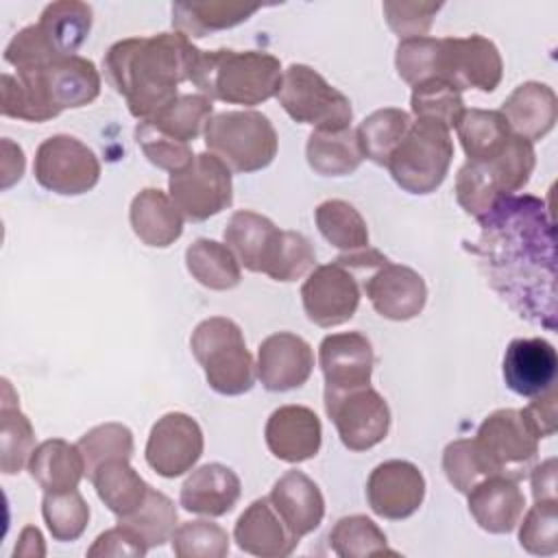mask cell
Instances as JSON below:
<instances>
[{
  "label": "cell",
  "instance_id": "8d00e7d4",
  "mask_svg": "<svg viewBox=\"0 0 558 558\" xmlns=\"http://www.w3.org/2000/svg\"><path fill=\"white\" fill-rule=\"evenodd\" d=\"M410 124V113L397 107L377 109L366 116L355 129L364 159H371L377 166H386L390 155L408 133Z\"/></svg>",
  "mask_w": 558,
  "mask_h": 558
},
{
  "label": "cell",
  "instance_id": "9f6ffc18",
  "mask_svg": "<svg viewBox=\"0 0 558 558\" xmlns=\"http://www.w3.org/2000/svg\"><path fill=\"white\" fill-rule=\"evenodd\" d=\"M24 174V153L9 137L2 140V190H9Z\"/></svg>",
  "mask_w": 558,
  "mask_h": 558
},
{
  "label": "cell",
  "instance_id": "603a6c76",
  "mask_svg": "<svg viewBox=\"0 0 558 558\" xmlns=\"http://www.w3.org/2000/svg\"><path fill=\"white\" fill-rule=\"evenodd\" d=\"M233 538L242 551L262 558L290 556L299 545V538L281 521L268 497L255 499L246 506L235 521Z\"/></svg>",
  "mask_w": 558,
  "mask_h": 558
},
{
  "label": "cell",
  "instance_id": "83f0119b",
  "mask_svg": "<svg viewBox=\"0 0 558 558\" xmlns=\"http://www.w3.org/2000/svg\"><path fill=\"white\" fill-rule=\"evenodd\" d=\"M279 235L281 229L270 218L251 209L235 211L225 227L227 246L251 272H266Z\"/></svg>",
  "mask_w": 558,
  "mask_h": 558
},
{
  "label": "cell",
  "instance_id": "d6986e66",
  "mask_svg": "<svg viewBox=\"0 0 558 558\" xmlns=\"http://www.w3.org/2000/svg\"><path fill=\"white\" fill-rule=\"evenodd\" d=\"M257 377L270 392L301 388L314 371V351L307 340L290 331H277L257 347Z\"/></svg>",
  "mask_w": 558,
  "mask_h": 558
},
{
  "label": "cell",
  "instance_id": "f5cc1de1",
  "mask_svg": "<svg viewBox=\"0 0 558 558\" xmlns=\"http://www.w3.org/2000/svg\"><path fill=\"white\" fill-rule=\"evenodd\" d=\"M523 421L536 438H549L556 434L558 425V392L556 386L536 395L530 405L521 410Z\"/></svg>",
  "mask_w": 558,
  "mask_h": 558
},
{
  "label": "cell",
  "instance_id": "7a4b0ae2",
  "mask_svg": "<svg viewBox=\"0 0 558 558\" xmlns=\"http://www.w3.org/2000/svg\"><path fill=\"white\" fill-rule=\"evenodd\" d=\"M198 52L192 39L177 31L129 37L107 50L102 70L131 116L148 120L179 96V85L190 81Z\"/></svg>",
  "mask_w": 558,
  "mask_h": 558
},
{
  "label": "cell",
  "instance_id": "ffe728a7",
  "mask_svg": "<svg viewBox=\"0 0 558 558\" xmlns=\"http://www.w3.org/2000/svg\"><path fill=\"white\" fill-rule=\"evenodd\" d=\"M364 292L373 310L388 320H410L423 312L427 301L425 279L390 259L364 281Z\"/></svg>",
  "mask_w": 558,
  "mask_h": 558
},
{
  "label": "cell",
  "instance_id": "1f68e13d",
  "mask_svg": "<svg viewBox=\"0 0 558 558\" xmlns=\"http://www.w3.org/2000/svg\"><path fill=\"white\" fill-rule=\"evenodd\" d=\"M307 163L316 174L344 177L360 168L364 155L357 142L355 129L318 131L314 129L305 146Z\"/></svg>",
  "mask_w": 558,
  "mask_h": 558
},
{
  "label": "cell",
  "instance_id": "52a82bcc",
  "mask_svg": "<svg viewBox=\"0 0 558 558\" xmlns=\"http://www.w3.org/2000/svg\"><path fill=\"white\" fill-rule=\"evenodd\" d=\"M205 146L233 172H257L277 155V131L259 111L214 113L203 131Z\"/></svg>",
  "mask_w": 558,
  "mask_h": 558
},
{
  "label": "cell",
  "instance_id": "f1b7e54d",
  "mask_svg": "<svg viewBox=\"0 0 558 558\" xmlns=\"http://www.w3.org/2000/svg\"><path fill=\"white\" fill-rule=\"evenodd\" d=\"M129 222L140 242L153 248H166L183 233V216L172 198L157 187H144L133 196Z\"/></svg>",
  "mask_w": 558,
  "mask_h": 558
},
{
  "label": "cell",
  "instance_id": "277c9868",
  "mask_svg": "<svg viewBox=\"0 0 558 558\" xmlns=\"http://www.w3.org/2000/svg\"><path fill=\"white\" fill-rule=\"evenodd\" d=\"M281 63L262 50H201L190 81L209 100L227 105H262L281 87Z\"/></svg>",
  "mask_w": 558,
  "mask_h": 558
},
{
  "label": "cell",
  "instance_id": "7c38bea8",
  "mask_svg": "<svg viewBox=\"0 0 558 558\" xmlns=\"http://www.w3.org/2000/svg\"><path fill=\"white\" fill-rule=\"evenodd\" d=\"M504 76V61L497 46L482 37H440L434 59V76L458 92L480 89L495 92Z\"/></svg>",
  "mask_w": 558,
  "mask_h": 558
},
{
  "label": "cell",
  "instance_id": "7bdbcfd3",
  "mask_svg": "<svg viewBox=\"0 0 558 558\" xmlns=\"http://www.w3.org/2000/svg\"><path fill=\"white\" fill-rule=\"evenodd\" d=\"M41 517L54 541L70 543L85 532L89 523V506L76 488L63 493H44Z\"/></svg>",
  "mask_w": 558,
  "mask_h": 558
},
{
  "label": "cell",
  "instance_id": "8992f818",
  "mask_svg": "<svg viewBox=\"0 0 558 558\" xmlns=\"http://www.w3.org/2000/svg\"><path fill=\"white\" fill-rule=\"evenodd\" d=\"M190 349L205 379L218 395H244L255 384V362L238 323L225 316L201 320L190 338Z\"/></svg>",
  "mask_w": 558,
  "mask_h": 558
},
{
  "label": "cell",
  "instance_id": "9a60e30c",
  "mask_svg": "<svg viewBox=\"0 0 558 558\" xmlns=\"http://www.w3.org/2000/svg\"><path fill=\"white\" fill-rule=\"evenodd\" d=\"M307 318L318 327H338L353 318L360 305V286L347 266L331 262L316 266L301 286Z\"/></svg>",
  "mask_w": 558,
  "mask_h": 558
},
{
  "label": "cell",
  "instance_id": "44dd1931",
  "mask_svg": "<svg viewBox=\"0 0 558 558\" xmlns=\"http://www.w3.org/2000/svg\"><path fill=\"white\" fill-rule=\"evenodd\" d=\"M264 438L277 460L299 464L318 453L323 425L316 412L305 405H281L268 416Z\"/></svg>",
  "mask_w": 558,
  "mask_h": 558
},
{
  "label": "cell",
  "instance_id": "6f0895ef",
  "mask_svg": "<svg viewBox=\"0 0 558 558\" xmlns=\"http://www.w3.org/2000/svg\"><path fill=\"white\" fill-rule=\"evenodd\" d=\"M41 532L33 525H26L20 534V543L15 545V556H44L46 549H44V543H41Z\"/></svg>",
  "mask_w": 558,
  "mask_h": 558
},
{
  "label": "cell",
  "instance_id": "30bf717a",
  "mask_svg": "<svg viewBox=\"0 0 558 558\" xmlns=\"http://www.w3.org/2000/svg\"><path fill=\"white\" fill-rule=\"evenodd\" d=\"M277 100L294 122L312 124L318 131L349 129L353 120L351 100L305 63L283 70Z\"/></svg>",
  "mask_w": 558,
  "mask_h": 558
},
{
  "label": "cell",
  "instance_id": "9c48e42d",
  "mask_svg": "<svg viewBox=\"0 0 558 558\" xmlns=\"http://www.w3.org/2000/svg\"><path fill=\"white\" fill-rule=\"evenodd\" d=\"M471 440L486 477L499 475L519 482L530 473L538 456V438L530 432L521 410L514 408L488 414Z\"/></svg>",
  "mask_w": 558,
  "mask_h": 558
},
{
  "label": "cell",
  "instance_id": "e0dca14e",
  "mask_svg": "<svg viewBox=\"0 0 558 558\" xmlns=\"http://www.w3.org/2000/svg\"><path fill=\"white\" fill-rule=\"evenodd\" d=\"M325 377V399L371 386L375 355L371 340L360 331L329 333L318 347Z\"/></svg>",
  "mask_w": 558,
  "mask_h": 558
},
{
  "label": "cell",
  "instance_id": "60d3db41",
  "mask_svg": "<svg viewBox=\"0 0 558 558\" xmlns=\"http://www.w3.org/2000/svg\"><path fill=\"white\" fill-rule=\"evenodd\" d=\"M211 116H214V105L207 96L183 94V96H177L170 105H166L161 111H157L148 120L161 133L190 144L205 131V124Z\"/></svg>",
  "mask_w": 558,
  "mask_h": 558
},
{
  "label": "cell",
  "instance_id": "e575fe53",
  "mask_svg": "<svg viewBox=\"0 0 558 558\" xmlns=\"http://www.w3.org/2000/svg\"><path fill=\"white\" fill-rule=\"evenodd\" d=\"M255 11L257 7L238 2H177L172 4V26L187 39L207 37L246 22Z\"/></svg>",
  "mask_w": 558,
  "mask_h": 558
},
{
  "label": "cell",
  "instance_id": "836d02e7",
  "mask_svg": "<svg viewBox=\"0 0 558 558\" xmlns=\"http://www.w3.org/2000/svg\"><path fill=\"white\" fill-rule=\"evenodd\" d=\"M185 266L192 279L209 290H233L242 281L240 262L227 244L198 238L185 248Z\"/></svg>",
  "mask_w": 558,
  "mask_h": 558
},
{
  "label": "cell",
  "instance_id": "f35d334b",
  "mask_svg": "<svg viewBox=\"0 0 558 558\" xmlns=\"http://www.w3.org/2000/svg\"><path fill=\"white\" fill-rule=\"evenodd\" d=\"M329 547L340 558L399 556L388 547L386 534L364 514H349L336 521L329 532Z\"/></svg>",
  "mask_w": 558,
  "mask_h": 558
},
{
  "label": "cell",
  "instance_id": "2e32d148",
  "mask_svg": "<svg viewBox=\"0 0 558 558\" xmlns=\"http://www.w3.org/2000/svg\"><path fill=\"white\" fill-rule=\"evenodd\" d=\"M203 429L185 412H168L150 427L146 440V462L161 477H179L203 456Z\"/></svg>",
  "mask_w": 558,
  "mask_h": 558
},
{
  "label": "cell",
  "instance_id": "d6a6232c",
  "mask_svg": "<svg viewBox=\"0 0 558 558\" xmlns=\"http://www.w3.org/2000/svg\"><path fill=\"white\" fill-rule=\"evenodd\" d=\"M89 482L94 484L98 499L120 519L131 514L148 495L150 484H146L140 473L129 464V460L116 458L102 462L92 475Z\"/></svg>",
  "mask_w": 558,
  "mask_h": 558
},
{
  "label": "cell",
  "instance_id": "f907efd6",
  "mask_svg": "<svg viewBox=\"0 0 558 558\" xmlns=\"http://www.w3.org/2000/svg\"><path fill=\"white\" fill-rule=\"evenodd\" d=\"M442 471L449 484L462 495H466L475 484L486 480V473L477 460L471 438H458L445 447Z\"/></svg>",
  "mask_w": 558,
  "mask_h": 558
},
{
  "label": "cell",
  "instance_id": "ac0fdd59",
  "mask_svg": "<svg viewBox=\"0 0 558 558\" xmlns=\"http://www.w3.org/2000/svg\"><path fill=\"white\" fill-rule=\"evenodd\" d=\"M425 497V477L408 460H386L377 464L366 482L371 510L388 521L412 517Z\"/></svg>",
  "mask_w": 558,
  "mask_h": 558
},
{
  "label": "cell",
  "instance_id": "db71d44e",
  "mask_svg": "<svg viewBox=\"0 0 558 558\" xmlns=\"http://www.w3.org/2000/svg\"><path fill=\"white\" fill-rule=\"evenodd\" d=\"M148 547L126 527L116 525L98 534L94 545L87 549V556H146Z\"/></svg>",
  "mask_w": 558,
  "mask_h": 558
},
{
  "label": "cell",
  "instance_id": "681fc988",
  "mask_svg": "<svg viewBox=\"0 0 558 558\" xmlns=\"http://www.w3.org/2000/svg\"><path fill=\"white\" fill-rule=\"evenodd\" d=\"M135 142L153 166L168 170L170 174L183 170L194 159L190 144L161 133L150 120H142L135 126Z\"/></svg>",
  "mask_w": 558,
  "mask_h": 558
},
{
  "label": "cell",
  "instance_id": "7402d4cb",
  "mask_svg": "<svg viewBox=\"0 0 558 558\" xmlns=\"http://www.w3.org/2000/svg\"><path fill=\"white\" fill-rule=\"evenodd\" d=\"M501 373L514 395L536 397L556 384V349L545 338H514L504 353Z\"/></svg>",
  "mask_w": 558,
  "mask_h": 558
},
{
  "label": "cell",
  "instance_id": "816d5d0a",
  "mask_svg": "<svg viewBox=\"0 0 558 558\" xmlns=\"http://www.w3.org/2000/svg\"><path fill=\"white\" fill-rule=\"evenodd\" d=\"M440 2H384V15L390 31L399 39L427 37L434 15L440 11Z\"/></svg>",
  "mask_w": 558,
  "mask_h": 558
},
{
  "label": "cell",
  "instance_id": "cb8c5ba5",
  "mask_svg": "<svg viewBox=\"0 0 558 558\" xmlns=\"http://www.w3.org/2000/svg\"><path fill=\"white\" fill-rule=\"evenodd\" d=\"M268 501L296 538L314 532L325 517V499L320 488L312 477L296 469L286 471L272 484Z\"/></svg>",
  "mask_w": 558,
  "mask_h": 558
},
{
  "label": "cell",
  "instance_id": "4dcf8cb0",
  "mask_svg": "<svg viewBox=\"0 0 558 558\" xmlns=\"http://www.w3.org/2000/svg\"><path fill=\"white\" fill-rule=\"evenodd\" d=\"M92 7L78 0L50 2L35 24L57 57H72L92 31Z\"/></svg>",
  "mask_w": 558,
  "mask_h": 558
},
{
  "label": "cell",
  "instance_id": "7dc6e473",
  "mask_svg": "<svg viewBox=\"0 0 558 558\" xmlns=\"http://www.w3.org/2000/svg\"><path fill=\"white\" fill-rule=\"evenodd\" d=\"M316 251L312 242L299 231H281L277 248L264 275L275 281H296L314 270Z\"/></svg>",
  "mask_w": 558,
  "mask_h": 558
},
{
  "label": "cell",
  "instance_id": "f6af8a7d",
  "mask_svg": "<svg viewBox=\"0 0 558 558\" xmlns=\"http://www.w3.org/2000/svg\"><path fill=\"white\" fill-rule=\"evenodd\" d=\"M76 447L85 460V475L89 477L107 460H131L133 432L122 423H102L85 432Z\"/></svg>",
  "mask_w": 558,
  "mask_h": 558
},
{
  "label": "cell",
  "instance_id": "bcb514c9",
  "mask_svg": "<svg viewBox=\"0 0 558 558\" xmlns=\"http://www.w3.org/2000/svg\"><path fill=\"white\" fill-rule=\"evenodd\" d=\"M172 551L179 558H222L229 554V534L214 521H185L172 532Z\"/></svg>",
  "mask_w": 558,
  "mask_h": 558
},
{
  "label": "cell",
  "instance_id": "d590c367",
  "mask_svg": "<svg viewBox=\"0 0 558 558\" xmlns=\"http://www.w3.org/2000/svg\"><path fill=\"white\" fill-rule=\"evenodd\" d=\"M456 131L466 161H486L497 157L512 137L506 118L490 109H464Z\"/></svg>",
  "mask_w": 558,
  "mask_h": 558
},
{
  "label": "cell",
  "instance_id": "484cf974",
  "mask_svg": "<svg viewBox=\"0 0 558 558\" xmlns=\"http://www.w3.org/2000/svg\"><path fill=\"white\" fill-rule=\"evenodd\" d=\"M499 113L506 118L512 135L536 142L554 129L558 120V98L549 85L525 81L512 89Z\"/></svg>",
  "mask_w": 558,
  "mask_h": 558
},
{
  "label": "cell",
  "instance_id": "8fae6325",
  "mask_svg": "<svg viewBox=\"0 0 558 558\" xmlns=\"http://www.w3.org/2000/svg\"><path fill=\"white\" fill-rule=\"evenodd\" d=\"M168 192L183 218L203 222L231 205V170L216 155L198 153L183 170L170 174Z\"/></svg>",
  "mask_w": 558,
  "mask_h": 558
},
{
  "label": "cell",
  "instance_id": "5b68a950",
  "mask_svg": "<svg viewBox=\"0 0 558 558\" xmlns=\"http://www.w3.org/2000/svg\"><path fill=\"white\" fill-rule=\"evenodd\" d=\"M536 153L532 142L512 135L506 148L486 161H466L456 177L458 205L473 216L482 218L495 201L517 194L532 177Z\"/></svg>",
  "mask_w": 558,
  "mask_h": 558
},
{
  "label": "cell",
  "instance_id": "6da1fadb",
  "mask_svg": "<svg viewBox=\"0 0 558 558\" xmlns=\"http://www.w3.org/2000/svg\"><path fill=\"white\" fill-rule=\"evenodd\" d=\"M471 248L490 288L525 320L556 327V229L545 203L510 194L477 218Z\"/></svg>",
  "mask_w": 558,
  "mask_h": 558
},
{
  "label": "cell",
  "instance_id": "74e56055",
  "mask_svg": "<svg viewBox=\"0 0 558 558\" xmlns=\"http://www.w3.org/2000/svg\"><path fill=\"white\" fill-rule=\"evenodd\" d=\"M320 235L342 253H355L368 248V227L362 214L347 201H323L314 211Z\"/></svg>",
  "mask_w": 558,
  "mask_h": 558
},
{
  "label": "cell",
  "instance_id": "5bb4252c",
  "mask_svg": "<svg viewBox=\"0 0 558 558\" xmlns=\"http://www.w3.org/2000/svg\"><path fill=\"white\" fill-rule=\"evenodd\" d=\"M325 412L349 451L379 445L390 429V408L371 386L325 399Z\"/></svg>",
  "mask_w": 558,
  "mask_h": 558
},
{
  "label": "cell",
  "instance_id": "11a10c76",
  "mask_svg": "<svg viewBox=\"0 0 558 558\" xmlns=\"http://www.w3.org/2000/svg\"><path fill=\"white\" fill-rule=\"evenodd\" d=\"M534 501H549L556 497V458H549L530 469Z\"/></svg>",
  "mask_w": 558,
  "mask_h": 558
},
{
  "label": "cell",
  "instance_id": "ab89813d",
  "mask_svg": "<svg viewBox=\"0 0 558 558\" xmlns=\"http://www.w3.org/2000/svg\"><path fill=\"white\" fill-rule=\"evenodd\" d=\"M177 519L179 514L172 499L150 486L142 506L135 508L131 514L120 517L118 525L131 530L150 549L161 547L166 541L172 538Z\"/></svg>",
  "mask_w": 558,
  "mask_h": 558
},
{
  "label": "cell",
  "instance_id": "ee69618b",
  "mask_svg": "<svg viewBox=\"0 0 558 558\" xmlns=\"http://www.w3.org/2000/svg\"><path fill=\"white\" fill-rule=\"evenodd\" d=\"M410 109L416 118L440 122L451 131L464 113V100L453 85L440 78H429L412 87Z\"/></svg>",
  "mask_w": 558,
  "mask_h": 558
},
{
  "label": "cell",
  "instance_id": "b9f144b4",
  "mask_svg": "<svg viewBox=\"0 0 558 558\" xmlns=\"http://www.w3.org/2000/svg\"><path fill=\"white\" fill-rule=\"evenodd\" d=\"M2 384H4V379H2ZM13 401H17V399H13ZM13 401L9 399V388L4 384L2 408H0V418H2L0 469L4 475L20 473L22 466L28 464V458L35 449V429H33L31 421L26 418V414L20 412V405Z\"/></svg>",
  "mask_w": 558,
  "mask_h": 558
},
{
  "label": "cell",
  "instance_id": "f546056e",
  "mask_svg": "<svg viewBox=\"0 0 558 558\" xmlns=\"http://www.w3.org/2000/svg\"><path fill=\"white\" fill-rule=\"evenodd\" d=\"M26 469L44 493H63L78 488L85 475V460L76 445L50 438L33 449Z\"/></svg>",
  "mask_w": 558,
  "mask_h": 558
},
{
  "label": "cell",
  "instance_id": "3957f363",
  "mask_svg": "<svg viewBox=\"0 0 558 558\" xmlns=\"http://www.w3.org/2000/svg\"><path fill=\"white\" fill-rule=\"evenodd\" d=\"M0 111L7 118L48 122L65 109L94 102L100 94V72L94 61L72 54L44 65L2 74Z\"/></svg>",
  "mask_w": 558,
  "mask_h": 558
},
{
  "label": "cell",
  "instance_id": "ba28073f",
  "mask_svg": "<svg viewBox=\"0 0 558 558\" xmlns=\"http://www.w3.org/2000/svg\"><path fill=\"white\" fill-rule=\"evenodd\" d=\"M451 159L453 142L449 129L440 122L416 118L390 155L386 168L401 190L410 194H432L442 185Z\"/></svg>",
  "mask_w": 558,
  "mask_h": 558
},
{
  "label": "cell",
  "instance_id": "4fadbf2b",
  "mask_svg": "<svg viewBox=\"0 0 558 558\" xmlns=\"http://www.w3.org/2000/svg\"><path fill=\"white\" fill-rule=\"evenodd\" d=\"M33 172L37 183L48 192L78 196L98 183L100 161L87 144L59 133L37 146Z\"/></svg>",
  "mask_w": 558,
  "mask_h": 558
},
{
  "label": "cell",
  "instance_id": "d4e9b609",
  "mask_svg": "<svg viewBox=\"0 0 558 558\" xmlns=\"http://www.w3.org/2000/svg\"><path fill=\"white\" fill-rule=\"evenodd\" d=\"M240 495L242 484L235 471L220 462H209L185 477L179 504L192 514L222 517L235 508Z\"/></svg>",
  "mask_w": 558,
  "mask_h": 558
},
{
  "label": "cell",
  "instance_id": "c3c4849f",
  "mask_svg": "<svg viewBox=\"0 0 558 558\" xmlns=\"http://www.w3.org/2000/svg\"><path fill=\"white\" fill-rule=\"evenodd\" d=\"M519 545L534 556L558 551V499L534 501L519 527Z\"/></svg>",
  "mask_w": 558,
  "mask_h": 558
},
{
  "label": "cell",
  "instance_id": "4316f807",
  "mask_svg": "<svg viewBox=\"0 0 558 558\" xmlns=\"http://www.w3.org/2000/svg\"><path fill=\"white\" fill-rule=\"evenodd\" d=\"M466 497L471 517L490 534L512 532L525 510V497L519 482L499 475L482 480L466 493Z\"/></svg>",
  "mask_w": 558,
  "mask_h": 558
}]
</instances>
